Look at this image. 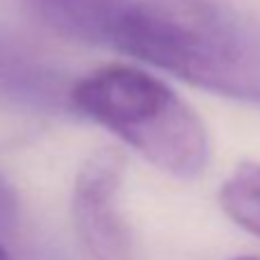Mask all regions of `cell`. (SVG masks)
<instances>
[{"label":"cell","instance_id":"6da1fadb","mask_svg":"<svg viewBox=\"0 0 260 260\" xmlns=\"http://www.w3.org/2000/svg\"><path fill=\"white\" fill-rule=\"evenodd\" d=\"M113 46L166 74L260 104V23L221 0H138Z\"/></svg>","mask_w":260,"mask_h":260},{"label":"cell","instance_id":"7a4b0ae2","mask_svg":"<svg viewBox=\"0 0 260 260\" xmlns=\"http://www.w3.org/2000/svg\"><path fill=\"white\" fill-rule=\"evenodd\" d=\"M69 106L168 175L191 180L210 161L205 122L175 90L143 69L108 64L88 74L72 85Z\"/></svg>","mask_w":260,"mask_h":260},{"label":"cell","instance_id":"3957f363","mask_svg":"<svg viewBox=\"0 0 260 260\" xmlns=\"http://www.w3.org/2000/svg\"><path fill=\"white\" fill-rule=\"evenodd\" d=\"M122 175V154L99 150L74 180V228L92 260H132V235L118 205Z\"/></svg>","mask_w":260,"mask_h":260},{"label":"cell","instance_id":"277c9868","mask_svg":"<svg viewBox=\"0 0 260 260\" xmlns=\"http://www.w3.org/2000/svg\"><path fill=\"white\" fill-rule=\"evenodd\" d=\"M60 72L37 51L16 40L0 37V97L30 108H60L69 104Z\"/></svg>","mask_w":260,"mask_h":260},{"label":"cell","instance_id":"5b68a950","mask_svg":"<svg viewBox=\"0 0 260 260\" xmlns=\"http://www.w3.org/2000/svg\"><path fill=\"white\" fill-rule=\"evenodd\" d=\"M49 30L85 44H111L138 0H23Z\"/></svg>","mask_w":260,"mask_h":260},{"label":"cell","instance_id":"8992f818","mask_svg":"<svg viewBox=\"0 0 260 260\" xmlns=\"http://www.w3.org/2000/svg\"><path fill=\"white\" fill-rule=\"evenodd\" d=\"M219 203L237 226L260 237V164H240L223 182Z\"/></svg>","mask_w":260,"mask_h":260},{"label":"cell","instance_id":"52a82bcc","mask_svg":"<svg viewBox=\"0 0 260 260\" xmlns=\"http://www.w3.org/2000/svg\"><path fill=\"white\" fill-rule=\"evenodd\" d=\"M16 219V198L10 184L0 177V226H10Z\"/></svg>","mask_w":260,"mask_h":260},{"label":"cell","instance_id":"ba28073f","mask_svg":"<svg viewBox=\"0 0 260 260\" xmlns=\"http://www.w3.org/2000/svg\"><path fill=\"white\" fill-rule=\"evenodd\" d=\"M0 260H12V258H10V253H7V251L3 249V246H0Z\"/></svg>","mask_w":260,"mask_h":260},{"label":"cell","instance_id":"9c48e42d","mask_svg":"<svg viewBox=\"0 0 260 260\" xmlns=\"http://www.w3.org/2000/svg\"><path fill=\"white\" fill-rule=\"evenodd\" d=\"M231 260H260V258H253V255H242V258H231Z\"/></svg>","mask_w":260,"mask_h":260}]
</instances>
